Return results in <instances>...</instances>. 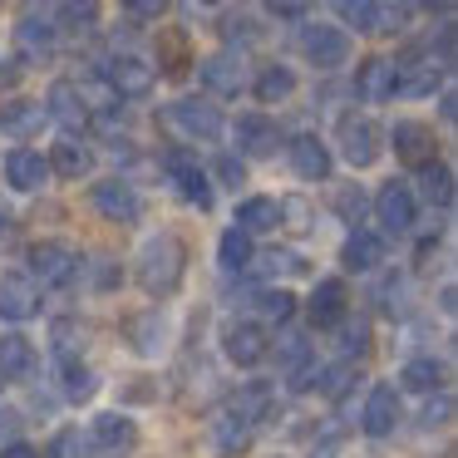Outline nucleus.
Returning a JSON list of instances; mask_svg holds the SVG:
<instances>
[{"label": "nucleus", "mask_w": 458, "mask_h": 458, "mask_svg": "<svg viewBox=\"0 0 458 458\" xmlns=\"http://www.w3.org/2000/svg\"><path fill=\"white\" fill-rule=\"evenodd\" d=\"M237 148L251 153V158H267L276 148V123L267 114H242L237 119Z\"/></svg>", "instance_id": "nucleus-22"}, {"label": "nucleus", "mask_w": 458, "mask_h": 458, "mask_svg": "<svg viewBox=\"0 0 458 458\" xmlns=\"http://www.w3.org/2000/svg\"><path fill=\"white\" fill-rule=\"evenodd\" d=\"M444 119H448V123L458 119V99H454V94H444Z\"/></svg>", "instance_id": "nucleus-52"}, {"label": "nucleus", "mask_w": 458, "mask_h": 458, "mask_svg": "<svg viewBox=\"0 0 458 458\" xmlns=\"http://www.w3.org/2000/svg\"><path fill=\"white\" fill-rule=\"evenodd\" d=\"M310 5H316V0H267V11L276 15V21H301Z\"/></svg>", "instance_id": "nucleus-45"}, {"label": "nucleus", "mask_w": 458, "mask_h": 458, "mask_svg": "<svg viewBox=\"0 0 458 458\" xmlns=\"http://www.w3.org/2000/svg\"><path fill=\"white\" fill-rule=\"evenodd\" d=\"M217 261H222V271H227V276H242V271L251 267V232H242V227H227V232H222Z\"/></svg>", "instance_id": "nucleus-30"}, {"label": "nucleus", "mask_w": 458, "mask_h": 458, "mask_svg": "<svg viewBox=\"0 0 458 458\" xmlns=\"http://www.w3.org/2000/svg\"><path fill=\"white\" fill-rule=\"evenodd\" d=\"M257 310H261V320H267V326H286V320L296 316V296H291V291H261Z\"/></svg>", "instance_id": "nucleus-36"}, {"label": "nucleus", "mask_w": 458, "mask_h": 458, "mask_svg": "<svg viewBox=\"0 0 458 458\" xmlns=\"http://www.w3.org/2000/svg\"><path fill=\"white\" fill-rule=\"evenodd\" d=\"M45 163H50V168L60 173V178H70V182H74V178H84V173L94 168V153H89V143H80V139L70 133V139L55 143V153H50Z\"/></svg>", "instance_id": "nucleus-25"}, {"label": "nucleus", "mask_w": 458, "mask_h": 458, "mask_svg": "<svg viewBox=\"0 0 458 458\" xmlns=\"http://www.w3.org/2000/svg\"><path fill=\"white\" fill-rule=\"evenodd\" d=\"M291 168L306 182H326L330 178V148L316 133H301V139H291Z\"/></svg>", "instance_id": "nucleus-16"}, {"label": "nucleus", "mask_w": 458, "mask_h": 458, "mask_svg": "<svg viewBox=\"0 0 458 458\" xmlns=\"http://www.w3.org/2000/svg\"><path fill=\"white\" fill-rule=\"evenodd\" d=\"M316 375H320V365H316V360H296V375H291V389H296V394H306V389L310 385H316Z\"/></svg>", "instance_id": "nucleus-46"}, {"label": "nucleus", "mask_w": 458, "mask_h": 458, "mask_svg": "<svg viewBox=\"0 0 458 458\" xmlns=\"http://www.w3.org/2000/svg\"><path fill=\"white\" fill-rule=\"evenodd\" d=\"M45 114H55V119L64 123L70 133H80V129H89V104H84V94L74 89L70 80H60V84H50V109Z\"/></svg>", "instance_id": "nucleus-17"}, {"label": "nucleus", "mask_w": 458, "mask_h": 458, "mask_svg": "<svg viewBox=\"0 0 458 458\" xmlns=\"http://www.w3.org/2000/svg\"><path fill=\"white\" fill-rule=\"evenodd\" d=\"M247 444H251V424H242L237 414L217 419V454H222V458H237Z\"/></svg>", "instance_id": "nucleus-35"}, {"label": "nucleus", "mask_w": 458, "mask_h": 458, "mask_svg": "<svg viewBox=\"0 0 458 458\" xmlns=\"http://www.w3.org/2000/svg\"><path fill=\"white\" fill-rule=\"evenodd\" d=\"M389 143H394V158L409 163V168H419V163L434 158V129L419 119H399L394 133H389Z\"/></svg>", "instance_id": "nucleus-12"}, {"label": "nucleus", "mask_w": 458, "mask_h": 458, "mask_svg": "<svg viewBox=\"0 0 458 458\" xmlns=\"http://www.w3.org/2000/svg\"><path fill=\"white\" fill-rule=\"evenodd\" d=\"M35 375V345L25 335H0V379H30Z\"/></svg>", "instance_id": "nucleus-27"}, {"label": "nucleus", "mask_w": 458, "mask_h": 458, "mask_svg": "<svg viewBox=\"0 0 458 458\" xmlns=\"http://www.w3.org/2000/svg\"><path fill=\"white\" fill-rule=\"evenodd\" d=\"M15 40H21L25 60H45V55L55 50V21H45V15H25V21L15 25Z\"/></svg>", "instance_id": "nucleus-28"}, {"label": "nucleus", "mask_w": 458, "mask_h": 458, "mask_svg": "<svg viewBox=\"0 0 458 458\" xmlns=\"http://www.w3.org/2000/svg\"><path fill=\"white\" fill-rule=\"evenodd\" d=\"M227 414H237L242 424H261V419L271 414V385H261V379H251V385H242L237 394H232Z\"/></svg>", "instance_id": "nucleus-29"}, {"label": "nucleus", "mask_w": 458, "mask_h": 458, "mask_svg": "<svg viewBox=\"0 0 458 458\" xmlns=\"http://www.w3.org/2000/svg\"><path fill=\"white\" fill-rule=\"evenodd\" d=\"M40 310V286L21 271H5L0 276V316L5 320H30Z\"/></svg>", "instance_id": "nucleus-11"}, {"label": "nucleus", "mask_w": 458, "mask_h": 458, "mask_svg": "<svg viewBox=\"0 0 458 458\" xmlns=\"http://www.w3.org/2000/svg\"><path fill=\"white\" fill-rule=\"evenodd\" d=\"M94 444H99L104 454H129V448L139 444V428H133L129 414H99L94 419Z\"/></svg>", "instance_id": "nucleus-23"}, {"label": "nucleus", "mask_w": 458, "mask_h": 458, "mask_svg": "<svg viewBox=\"0 0 458 458\" xmlns=\"http://www.w3.org/2000/svg\"><path fill=\"white\" fill-rule=\"evenodd\" d=\"M345 310H350V301H345V281H320L316 286V296H310V326L316 330H335V326H345Z\"/></svg>", "instance_id": "nucleus-15"}, {"label": "nucleus", "mask_w": 458, "mask_h": 458, "mask_svg": "<svg viewBox=\"0 0 458 458\" xmlns=\"http://www.w3.org/2000/svg\"><path fill=\"white\" fill-rule=\"evenodd\" d=\"M158 45H163V70L178 74L182 64H188V55H182V50H188V35H182V30H168Z\"/></svg>", "instance_id": "nucleus-41"}, {"label": "nucleus", "mask_w": 458, "mask_h": 458, "mask_svg": "<svg viewBox=\"0 0 458 458\" xmlns=\"http://www.w3.org/2000/svg\"><path fill=\"white\" fill-rule=\"evenodd\" d=\"M355 94L365 104L394 99V64H389V60H365V64H360V74H355Z\"/></svg>", "instance_id": "nucleus-20"}, {"label": "nucleus", "mask_w": 458, "mask_h": 458, "mask_svg": "<svg viewBox=\"0 0 458 458\" xmlns=\"http://www.w3.org/2000/svg\"><path fill=\"white\" fill-rule=\"evenodd\" d=\"M123 15L129 21H163L168 15V0H123Z\"/></svg>", "instance_id": "nucleus-43"}, {"label": "nucleus", "mask_w": 458, "mask_h": 458, "mask_svg": "<svg viewBox=\"0 0 458 458\" xmlns=\"http://www.w3.org/2000/svg\"><path fill=\"white\" fill-rule=\"evenodd\" d=\"M158 330H163L158 310H148V316H133V320H129L133 350H139V355H153V350H158Z\"/></svg>", "instance_id": "nucleus-40"}, {"label": "nucleus", "mask_w": 458, "mask_h": 458, "mask_svg": "<svg viewBox=\"0 0 458 458\" xmlns=\"http://www.w3.org/2000/svg\"><path fill=\"white\" fill-rule=\"evenodd\" d=\"M94 212H99L104 222H119V227H133V222L143 217V198L133 192V182H94Z\"/></svg>", "instance_id": "nucleus-4"}, {"label": "nucleus", "mask_w": 458, "mask_h": 458, "mask_svg": "<svg viewBox=\"0 0 458 458\" xmlns=\"http://www.w3.org/2000/svg\"><path fill=\"white\" fill-rule=\"evenodd\" d=\"M163 173H168L173 188H178V192H182V198H188L198 212H208V208H212V182H208L202 163L192 158L188 148H168V153H163Z\"/></svg>", "instance_id": "nucleus-3"}, {"label": "nucleus", "mask_w": 458, "mask_h": 458, "mask_svg": "<svg viewBox=\"0 0 458 458\" xmlns=\"http://www.w3.org/2000/svg\"><path fill=\"white\" fill-rule=\"evenodd\" d=\"M217 178L227 182V188H237V182L247 178V168H242V158H232V153H222V158H217Z\"/></svg>", "instance_id": "nucleus-47"}, {"label": "nucleus", "mask_w": 458, "mask_h": 458, "mask_svg": "<svg viewBox=\"0 0 458 458\" xmlns=\"http://www.w3.org/2000/svg\"><path fill=\"white\" fill-rule=\"evenodd\" d=\"M448 409H454V404H448V399H438V404L424 409V419H428V424H448Z\"/></svg>", "instance_id": "nucleus-50"}, {"label": "nucleus", "mask_w": 458, "mask_h": 458, "mask_svg": "<svg viewBox=\"0 0 458 458\" xmlns=\"http://www.w3.org/2000/svg\"><path fill=\"white\" fill-rule=\"evenodd\" d=\"M222 350H227L232 365L251 369L267 360V326H257V320H232L227 330H222Z\"/></svg>", "instance_id": "nucleus-7"}, {"label": "nucleus", "mask_w": 458, "mask_h": 458, "mask_svg": "<svg viewBox=\"0 0 458 458\" xmlns=\"http://www.w3.org/2000/svg\"><path fill=\"white\" fill-rule=\"evenodd\" d=\"M399 424V394L394 385H375L365 399V414H360V428H365L369 438H389Z\"/></svg>", "instance_id": "nucleus-13"}, {"label": "nucleus", "mask_w": 458, "mask_h": 458, "mask_svg": "<svg viewBox=\"0 0 458 458\" xmlns=\"http://www.w3.org/2000/svg\"><path fill=\"white\" fill-rule=\"evenodd\" d=\"M0 385H5V379H0Z\"/></svg>", "instance_id": "nucleus-55"}, {"label": "nucleus", "mask_w": 458, "mask_h": 458, "mask_svg": "<svg viewBox=\"0 0 458 458\" xmlns=\"http://www.w3.org/2000/svg\"><path fill=\"white\" fill-rule=\"evenodd\" d=\"M202 84L217 99H237L242 94V60L237 55H212V60H202Z\"/></svg>", "instance_id": "nucleus-19"}, {"label": "nucleus", "mask_w": 458, "mask_h": 458, "mask_svg": "<svg viewBox=\"0 0 458 458\" xmlns=\"http://www.w3.org/2000/svg\"><path fill=\"white\" fill-rule=\"evenodd\" d=\"M281 360H286V365H296V360H306V340H296V335H291L286 345H281Z\"/></svg>", "instance_id": "nucleus-49"}, {"label": "nucleus", "mask_w": 458, "mask_h": 458, "mask_svg": "<svg viewBox=\"0 0 458 458\" xmlns=\"http://www.w3.org/2000/svg\"><path fill=\"white\" fill-rule=\"evenodd\" d=\"M0 458H40V454H35L30 444H11V448H5V454H0Z\"/></svg>", "instance_id": "nucleus-51"}, {"label": "nucleus", "mask_w": 458, "mask_h": 458, "mask_svg": "<svg viewBox=\"0 0 458 458\" xmlns=\"http://www.w3.org/2000/svg\"><path fill=\"white\" fill-rule=\"evenodd\" d=\"M291 89H296V74H291L286 64H267V70L257 74V99H261V104L291 99Z\"/></svg>", "instance_id": "nucleus-32"}, {"label": "nucleus", "mask_w": 458, "mask_h": 458, "mask_svg": "<svg viewBox=\"0 0 458 458\" xmlns=\"http://www.w3.org/2000/svg\"><path fill=\"white\" fill-rule=\"evenodd\" d=\"M163 123H168V129H178L182 139H198V143H217L222 129H227V123H222V114H217V104H202V99L168 104Z\"/></svg>", "instance_id": "nucleus-2"}, {"label": "nucleus", "mask_w": 458, "mask_h": 458, "mask_svg": "<svg viewBox=\"0 0 458 458\" xmlns=\"http://www.w3.org/2000/svg\"><path fill=\"white\" fill-rule=\"evenodd\" d=\"M45 123V109L30 99H11L0 104V133H11V139H30V133H40Z\"/></svg>", "instance_id": "nucleus-26"}, {"label": "nucleus", "mask_w": 458, "mask_h": 458, "mask_svg": "<svg viewBox=\"0 0 458 458\" xmlns=\"http://www.w3.org/2000/svg\"><path fill=\"white\" fill-rule=\"evenodd\" d=\"M104 80H109V89L119 94V99H143V94L153 89V64L139 60V55H114V60L104 64Z\"/></svg>", "instance_id": "nucleus-8"}, {"label": "nucleus", "mask_w": 458, "mask_h": 458, "mask_svg": "<svg viewBox=\"0 0 458 458\" xmlns=\"http://www.w3.org/2000/svg\"><path fill=\"white\" fill-rule=\"evenodd\" d=\"M340 261H345V271H375L385 261V242L375 232H350L345 247H340Z\"/></svg>", "instance_id": "nucleus-24"}, {"label": "nucleus", "mask_w": 458, "mask_h": 458, "mask_svg": "<svg viewBox=\"0 0 458 458\" xmlns=\"http://www.w3.org/2000/svg\"><path fill=\"white\" fill-rule=\"evenodd\" d=\"M399 379H404V389H414V394H434V389H444V365H438V360H409Z\"/></svg>", "instance_id": "nucleus-33"}, {"label": "nucleus", "mask_w": 458, "mask_h": 458, "mask_svg": "<svg viewBox=\"0 0 458 458\" xmlns=\"http://www.w3.org/2000/svg\"><path fill=\"white\" fill-rule=\"evenodd\" d=\"M375 217H379V227L385 232H409L414 227V188L409 182H385L379 188V198H375Z\"/></svg>", "instance_id": "nucleus-9"}, {"label": "nucleus", "mask_w": 458, "mask_h": 458, "mask_svg": "<svg viewBox=\"0 0 458 458\" xmlns=\"http://www.w3.org/2000/svg\"><path fill=\"white\" fill-rule=\"evenodd\" d=\"M276 212L286 217V227H291V232H306V227H310V208H306L301 198H286V202H276Z\"/></svg>", "instance_id": "nucleus-44"}, {"label": "nucleus", "mask_w": 458, "mask_h": 458, "mask_svg": "<svg viewBox=\"0 0 458 458\" xmlns=\"http://www.w3.org/2000/svg\"><path fill=\"white\" fill-rule=\"evenodd\" d=\"M424 11H448V0H419Z\"/></svg>", "instance_id": "nucleus-53"}, {"label": "nucleus", "mask_w": 458, "mask_h": 458, "mask_svg": "<svg viewBox=\"0 0 458 458\" xmlns=\"http://www.w3.org/2000/svg\"><path fill=\"white\" fill-rule=\"evenodd\" d=\"M419 188H424V198L434 202V208H448V202H454V173L438 158H428V163H419Z\"/></svg>", "instance_id": "nucleus-31"}, {"label": "nucleus", "mask_w": 458, "mask_h": 458, "mask_svg": "<svg viewBox=\"0 0 458 458\" xmlns=\"http://www.w3.org/2000/svg\"><path fill=\"white\" fill-rule=\"evenodd\" d=\"M60 389H64V399H74V404H89L94 389H99L94 369L84 365V360H74L70 345H60Z\"/></svg>", "instance_id": "nucleus-18"}, {"label": "nucleus", "mask_w": 458, "mask_h": 458, "mask_svg": "<svg viewBox=\"0 0 458 458\" xmlns=\"http://www.w3.org/2000/svg\"><path fill=\"white\" fill-rule=\"evenodd\" d=\"M182 271H188V247H182L178 232H158V237L143 242L139 251V286L148 291L153 301L173 296L182 286Z\"/></svg>", "instance_id": "nucleus-1"}, {"label": "nucleus", "mask_w": 458, "mask_h": 458, "mask_svg": "<svg viewBox=\"0 0 458 458\" xmlns=\"http://www.w3.org/2000/svg\"><path fill=\"white\" fill-rule=\"evenodd\" d=\"M355 379H360V369L345 360V365H330V369H320V375H316V389H320L326 399H340L350 385H355Z\"/></svg>", "instance_id": "nucleus-39"}, {"label": "nucleus", "mask_w": 458, "mask_h": 458, "mask_svg": "<svg viewBox=\"0 0 458 458\" xmlns=\"http://www.w3.org/2000/svg\"><path fill=\"white\" fill-rule=\"evenodd\" d=\"M5 222H11V217H5V208H0V232H5Z\"/></svg>", "instance_id": "nucleus-54"}, {"label": "nucleus", "mask_w": 458, "mask_h": 458, "mask_svg": "<svg viewBox=\"0 0 458 458\" xmlns=\"http://www.w3.org/2000/svg\"><path fill=\"white\" fill-rule=\"evenodd\" d=\"M340 153H345L350 168H369L379 158V129L365 114H345L340 119Z\"/></svg>", "instance_id": "nucleus-6"}, {"label": "nucleus", "mask_w": 458, "mask_h": 458, "mask_svg": "<svg viewBox=\"0 0 458 458\" xmlns=\"http://www.w3.org/2000/svg\"><path fill=\"white\" fill-rule=\"evenodd\" d=\"M438 74H444V64H438L434 55H409V60H399V64H394V94L424 99V94H434Z\"/></svg>", "instance_id": "nucleus-10"}, {"label": "nucleus", "mask_w": 458, "mask_h": 458, "mask_svg": "<svg viewBox=\"0 0 458 458\" xmlns=\"http://www.w3.org/2000/svg\"><path fill=\"white\" fill-rule=\"evenodd\" d=\"M45 173H50V163L35 148H15L11 158H5V182H11L15 192H35L45 182Z\"/></svg>", "instance_id": "nucleus-21"}, {"label": "nucleus", "mask_w": 458, "mask_h": 458, "mask_svg": "<svg viewBox=\"0 0 458 458\" xmlns=\"http://www.w3.org/2000/svg\"><path fill=\"white\" fill-rule=\"evenodd\" d=\"M45 458H84V438L80 428H60V434L50 438V454Z\"/></svg>", "instance_id": "nucleus-42"}, {"label": "nucleus", "mask_w": 458, "mask_h": 458, "mask_svg": "<svg viewBox=\"0 0 458 458\" xmlns=\"http://www.w3.org/2000/svg\"><path fill=\"white\" fill-rule=\"evenodd\" d=\"M30 271L40 286H70L80 271V251L64 242H40V247H30Z\"/></svg>", "instance_id": "nucleus-5"}, {"label": "nucleus", "mask_w": 458, "mask_h": 458, "mask_svg": "<svg viewBox=\"0 0 458 458\" xmlns=\"http://www.w3.org/2000/svg\"><path fill=\"white\" fill-rule=\"evenodd\" d=\"M360 208H365V198H360V188H345V192L335 198V212H340V217H360Z\"/></svg>", "instance_id": "nucleus-48"}, {"label": "nucleus", "mask_w": 458, "mask_h": 458, "mask_svg": "<svg viewBox=\"0 0 458 458\" xmlns=\"http://www.w3.org/2000/svg\"><path fill=\"white\" fill-rule=\"evenodd\" d=\"M94 21H99V0H60V25L64 30H94Z\"/></svg>", "instance_id": "nucleus-37"}, {"label": "nucleus", "mask_w": 458, "mask_h": 458, "mask_svg": "<svg viewBox=\"0 0 458 458\" xmlns=\"http://www.w3.org/2000/svg\"><path fill=\"white\" fill-rule=\"evenodd\" d=\"M301 45H306V60L316 64V70H335V64H345V55H350L345 30H335V25H310Z\"/></svg>", "instance_id": "nucleus-14"}, {"label": "nucleus", "mask_w": 458, "mask_h": 458, "mask_svg": "<svg viewBox=\"0 0 458 458\" xmlns=\"http://www.w3.org/2000/svg\"><path fill=\"white\" fill-rule=\"evenodd\" d=\"M335 15L355 30H379V5L375 0H335Z\"/></svg>", "instance_id": "nucleus-38"}, {"label": "nucleus", "mask_w": 458, "mask_h": 458, "mask_svg": "<svg viewBox=\"0 0 458 458\" xmlns=\"http://www.w3.org/2000/svg\"><path fill=\"white\" fill-rule=\"evenodd\" d=\"M276 222H281V212H276L271 198H247L237 208V227L242 232H267V227H276Z\"/></svg>", "instance_id": "nucleus-34"}]
</instances>
